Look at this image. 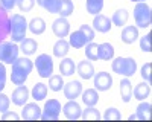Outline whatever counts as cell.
I'll use <instances>...</instances> for the list:
<instances>
[{
  "mask_svg": "<svg viewBox=\"0 0 152 122\" xmlns=\"http://www.w3.org/2000/svg\"><path fill=\"white\" fill-rule=\"evenodd\" d=\"M85 8L88 14L97 15L100 14V11L104 8V0H85Z\"/></svg>",
  "mask_w": 152,
  "mask_h": 122,
  "instance_id": "cell-30",
  "label": "cell"
},
{
  "mask_svg": "<svg viewBox=\"0 0 152 122\" xmlns=\"http://www.w3.org/2000/svg\"><path fill=\"white\" fill-rule=\"evenodd\" d=\"M76 72V64L72 58H64L59 63V73L62 76H72Z\"/></svg>",
  "mask_w": 152,
  "mask_h": 122,
  "instance_id": "cell-24",
  "label": "cell"
},
{
  "mask_svg": "<svg viewBox=\"0 0 152 122\" xmlns=\"http://www.w3.org/2000/svg\"><path fill=\"white\" fill-rule=\"evenodd\" d=\"M129 119H131V121H134V119H137V116H135V113H132V115L129 116Z\"/></svg>",
  "mask_w": 152,
  "mask_h": 122,
  "instance_id": "cell-47",
  "label": "cell"
},
{
  "mask_svg": "<svg viewBox=\"0 0 152 122\" xmlns=\"http://www.w3.org/2000/svg\"><path fill=\"white\" fill-rule=\"evenodd\" d=\"M26 79H28V75H26V73H23V72H20V70L12 69V72H11V81L14 82L15 85H21V84H24V82H26Z\"/></svg>",
  "mask_w": 152,
  "mask_h": 122,
  "instance_id": "cell-36",
  "label": "cell"
},
{
  "mask_svg": "<svg viewBox=\"0 0 152 122\" xmlns=\"http://www.w3.org/2000/svg\"><path fill=\"white\" fill-rule=\"evenodd\" d=\"M17 6L21 12H29L35 6V0H17Z\"/></svg>",
  "mask_w": 152,
  "mask_h": 122,
  "instance_id": "cell-38",
  "label": "cell"
},
{
  "mask_svg": "<svg viewBox=\"0 0 152 122\" xmlns=\"http://www.w3.org/2000/svg\"><path fill=\"white\" fill-rule=\"evenodd\" d=\"M62 113H64V116L70 121H76V119H81V105L76 102L75 99H69V102L62 107Z\"/></svg>",
  "mask_w": 152,
  "mask_h": 122,
  "instance_id": "cell-8",
  "label": "cell"
},
{
  "mask_svg": "<svg viewBox=\"0 0 152 122\" xmlns=\"http://www.w3.org/2000/svg\"><path fill=\"white\" fill-rule=\"evenodd\" d=\"M79 31L87 37L88 38V41H93V38H94V29L90 26V24H81V28H79Z\"/></svg>",
  "mask_w": 152,
  "mask_h": 122,
  "instance_id": "cell-41",
  "label": "cell"
},
{
  "mask_svg": "<svg viewBox=\"0 0 152 122\" xmlns=\"http://www.w3.org/2000/svg\"><path fill=\"white\" fill-rule=\"evenodd\" d=\"M120 96L123 102H129L132 98V84L129 81V78H123L120 81Z\"/></svg>",
  "mask_w": 152,
  "mask_h": 122,
  "instance_id": "cell-22",
  "label": "cell"
},
{
  "mask_svg": "<svg viewBox=\"0 0 152 122\" xmlns=\"http://www.w3.org/2000/svg\"><path fill=\"white\" fill-rule=\"evenodd\" d=\"M138 2H146V0H138Z\"/></svg>",
  "mask_w": 152,
  "mask_h": 122,
  "instance_id": "cell-49",
  "label": "cell"
},
{
  "mask_svg": "<svg viewBox=\"0 0 152 122\" xmlns=\"http://www.w3.org/2000/svg\"><path fill=\"white\" fill-rule=\"evenodd\" d=\"M20 46H17L14 41H0V63L3 64H12L18 58Z\"/></svg>",
  "mask_w": 152,
  "mask_h": 122,
  "instance_id": "cell-4",
  "label": "cell"
},
{
  "mask_svg": "<svg viewBox=\"0 0 152 122\" xmlns=\"http://www.w3.org/2000/svg\"><path fill=\"white\" fill-rule=\"evenodd\" d=\"M11 20V38L14 43H20L24 40L28 31V20L24 18L21 14H14L9 17Z\"/></svg>",
  "mask_w": 152,
  "mask_h": 122,
  "instance_id": "cell-2",
  "label": "cell"
},
{
  "mask_svg": "<svg viewBox=\"0 0 152 122\" xmlns=\"http://www.w3.org/2000/svg\"><path fill=\"white\" fill-rule=\"evenodd\" d=\"M62 92H64V96L67 99H76L82 93V84H81V81H70V82L64 84Z\"/></svg>",
  "mask_w": 152,
  "mask_h": 122,
  "instance_id": "cell-12",
  "label": "cell"
},
{
  "mask_svg": "<svg viewBox=\"0 0 152 122\" xmlns=\"http://www.w3.org/2000/svg\"><path fill=\"white\" fill-rule=\"evenodd\" d=\"M138 37H140V35H138V28L137 26H125L123 31H122L120 38L126 44H132L134 41H137Z\"/></svg>",
  "mask_w": 152,
  "mask_h": 122,
  "instance_id": "cell-17",
  "label": "cell"
},
{
  "mask_svg": "<svg viewBox=\"0 0 152 122\" xmlns=\"http://www.w3.org/2000/svg\"><path fill=\"white\" fill-rule=\"evenodd\" d=\"M151 34H146L145 37H142L140 38V49L143 52H146V54H151L152 52V49H151Z\"/></svg>",
  "mask_w": 152,
  "mask_h": 122,
  "instance_id": "cell-39",
  "label": "cell"
},
{
  "mask_svg": "<svg viewBox=\"0 0 152 122\" xmlns=\"http://www.w3.org/2000/svg\"><path fill=\"white\" fill-rule=\"evenodd\" d=\"M90 41H88V38L87 37L78 29V31H75V32H72L70 34V37H69V44H70V47H73V49H82V47H85V44H88Z\"/></svg>",
  "mask_w": 152,
  "mask_h": 122,
  "instance_id": "cell-16",
  "label": "cell"
},
{
  "mask_svg": "<svg viewBox=\"0 0 152 122\" xmlns=\"http://www.w3.org/2000/svg\"><path fill=\"white\" fill-rule=\"evenodd\" d=\"M38 43L34 38H24L23 41H20V51L24 55H34L37 52Z\"/></svg>",
  "mask_w": 152,
  "mask_h": 122,
  "instance_id": "cell-27",
  "label": "cell"
},
{
  "mask_svg": "<svg viewBox=\"0 0 152 122\" xmlns=\"http://www.w3.org/2000/svg\"><path fill=\"white\" fill-rule=\"evenodd\" d=\"M73 9H75V5L72 0H61V9H59V15L61 17H69L73 14Z\"/></svg>",
  "mask_w": 152,
  "mask_h": 122,
  "instance_id": "cell-35",
  "label": "cell"
},
{
  "mask_svg": "<svg viewBox=\"0 0 152 122\" xmlns=\"http://www.w3.org/2000/svg\"><path fill=\"white\" fill-rule=\"evenodd\" d=\"M111 26H113V23H111V20H110L107 15H104V14L94 15L93 26H91L94 31H97V32H100V34H107V32L111 31Z\"/></svg>",
  "mask_w": 152,
  "mask_h": 122,
  "instance_id": "cell-13",
  "label": "cell"
},
{
  "mask_svg": "<svg viewBox=\"0 0 152 122\" xmlns=\"http://www.w3.org/2000/svg\"><path fill=\"white\" fill-rule=\"evenodd\" d=\"M134 20L137 28L146 29L151 26L152 23V12H151V6L146 2H138L134 6Z\"/></svg>",
  "mask_w": 152,
  "mask_h": 122,
  "instance_id": "cell-3",
  "label": "cell"
},
{
  "mask_svg": "<svg viewBox=\"0 0 152 122\" xmlns=\"http://www.w3.org/2000/svg\"><path fill=\"white\" fill-rule=\"evenodd\" d=\"M5 84H6V67L3 63H0V92L5 89Z\"/></svg>",
  "mask_w": 152,
  "mask_h": 122,
  "instance_id": "cell-43",
  "label": "cell"
},
{
  "mask_svg": "<svg viewBox=\"0 0 152 122\" xmlns=\"http://www.w3.org/2000/svg\"><path fill=\"white\" fill-rule=\"evenodd\" d=\"M15 5H17V0H0V8H3L6 12L12 11V8Z\"/></svg>",
  "mask_w": 152,
  "mask_h": 122,
  "instance_id": "cell-42",
  "label": "cell"
},
{
  "mask_svg": "<svg viewBox=\"0 0 152 122\" xmlns=\"http://www.w3.org/2000/svg\"><path fill=\"white\" fill-rule=\"evenodd\" d=\"M31 95H32V98H34L37 102H38V101H44L46 96H47V85L43 84V82H37V84L34 85Z\"/></svg>",
  "mask_w": 152,
  "mask_h": 122,
  "instance_id": "cell-29",
  "label": "cell"
},
{
  "mask_svg": "<svg viewBox=\"0 0 152 122\" xmlns=\"http://www.w3.org/2000/svg\"><path fill=\"white\" fill-rule=\"evenodd\" d=\"M132 95L135 99L138 101H146V98H149L151 95V85L149 82H140V84H137L135 87L132 89Z\"/></svg>",
  "mask_w": 152,
  "mask_h": 122,
  "instance_id": "cell-19",
  "label": "cell"
},
{
  "mask_svg": "<svg viewBox=\"0 0 152 122\" xmlns=\"http://www.w3.org/2000/svg\"><path fill=\"white\" fill-rule=\"evenodd\" d=\"M76 72H78V75L82 78V79H91L94 76V67L91 64L90 60H82L78 63L76 66Z\"/></svg>",
  "mask_w": 152,
  "mask_h": 122,
  "instance_id": "cell-14",
  "label": "cell"
},
{
  "mask_svg": "<svg viewBox=\"0 0 152 122\" xmlns=\"http://www.w3.org/2000/svg\"><path fill=\"white\" fill-rule=\"evenodd\" d=\"M41 112L43 110L38 107L35 102H26L24 104V108L21 112V119L24 121H37V119H41Z\"/></svg>",
  "mask_w": 152,
  "mask_h": 122,
  "instance_id": "cell-9",
  "label": "cell"
},
{
  "mask_svg": "<svg viewBox=\"0 0 152 122\" xmlns=\"http://www.w3.org/2000/svg\"><path fill=\"white\" fill-rule=\"evenodd\" d=\"M28 28L34 35H41L46 31V21L41 17H34L29 23H28Z\"/></svg>",
  "mask_w": 152,
  "mask_h": 122,
  "instance_id": "cell-23",
  "label": "cell"
},
{
  "mask_svg": "<svg viewBox=\"0 0 152 122\" xmlns=\"http://www.w3.org/2000/svg\"><path fill=\"white\" fill-rule=\"evenodd\" d=\"M11 99H12V104L14 105H18V107L24 105L28 102V99H29V89L26 87V85H23V84L18 85V87L12 92Z\"/></svg>",
  "mask_w": 152,
  "mask_h": 122,
  "instance_id": "cell-11",
  "label": "cell"
},
{
  "mask_svg": "<svg viewBox=\"0 0 152 122\" xmlns=\"http://www.w3.org/2000/svg\"><path fill=\"white\" fill-rule=\"evenodd\" d=\"M2 119H3V121H8V119H14V121H18V119H21V116H18L17 113H14V112H11V110H8V112L2 113Z\"/></svg>",
  "mask_w": 152,
  "mask_h": 122,
  "instance_id": "cell-45",
  "label": "cell"
},
{
  "mask_svg": "<svg viewBox=\"0 0 152 122\" xmlns=\"http://www.w3.org/2000/svg\"><path fill=\"white\" fill-rule=\"evenodd\" d=\"M82 102L87 107H94L99 102V93L96 89H85L82 90Z\"/></svg>",
  "mask_w": 152,
  "mask_h": 122,
  "instance_id": "cell-20",
  "label": "cell"
},
{
  "mask_svg": "<svg viewBox=\"0 0 152 122\" xmlns=\"http://www.w3.org/2000/svg\"><path fill=\"white\" fill-rule=\"evenodd\" d=\"M131 2H132V3H138V0H131Z\"/></svg>",
  "mask_w": 152,
  "mask_h": 122,
  "instance_id": "cell-48",
  "label": "cell"
},
{
  "mask_svg": "<svg viewBox=\"0 0 152 122\" xmlns=\"http://www.w3.org/2000/svg\"><path fill=\"white\" fill-rule=\"evenodd\" d=\"M81 118H82L84 121H99L102 116H100L99 110H96L94 107H87L85 110H82Z\"/></svg>",
  "mask_w": 152,
  "mask_h": 122,
  "instance_id": "cell-34",
  "label": "cell"
},
{
  "mask_svg": "<svg viewBox=\"0 0 152 122\" xmlns=\"http://www.w3.org/2000/svg\"><path fill=\"white\" fill-rule=\"evenodd\" d=\"M151 102H146V101H142L140 104H138L137 110H135V116L137 119H140V121H148L151 119Z\"/></svg>",
  "mask_w": 152,
  "mask_h": 122,
  "instance_id": "cell-26",
  "label": "cell"
},
{
  "mask_svg": "<svg viewBox=\"0 0 152 122\" xmlns=\"http://www.w3.org/2000/svg\"><path fill=\"white\" fill-rule=\"evenodd\" d=\"M128 18H129V12H128V9L120 8V9H117V11L113 14V17H111V23H113V24H116V26H119V28H122V26H125V24L128 23Z\"/></svg>",
  "mask_w": 152,
  "mask_h": 122,
  "instance_id": "cell-21",
  "label": "cell"
},
{
  "mask_svg": "<svg viewBox=\"0 0 152 122\" xmlns=\"http://www.w3.org/2000/svg\"><path fill=\"white\" fill-rule=\"evenodd\" d=\"M11 35V20L8 12L0 8V41H5L6 37Z\"/></svg>",
  "mask_w": 152,
  "mask_h": 122,
  "instance_id": "cell-15",
  "label": "cell"
},
{
  "mask_svg": "<svg viewBox=\"0 0 152 122\" xmlns=\"http://www.w3.org/2000/svg\"><path fill=\"white\" fill-rule=\"evenodd\" d=\"M61 113V102L58 99H49L44 104V108L41 112V119L44 121H56Z\"/></svg>",
  "mask_w": 152,
  "mask_h": 122,
  "instance_id": "cell-6",
  "label": "cell"
},
{
  "mask_svg": "<svg viewBox=\"0 0 152 122\" xmlns=\"http://www.w3.org/2000/svg\"><path fill=\"white\" fill-rule=\"evenodd\" d=\"M35 67L37 72L41 78H50L53 75V60L47 54H41L38 55L35 60Z\"/></svg>",
  "mask_w": 152,
  "mask_h": 122,
  "instance_id": "cell-5",
  "label": "cell"
},
{
  "mask_svg": "<svg viewBox=\"0 0 152 122\" xmlns=\"http://www.w3.org/2000/svg\"><path fill=\"white\" fill-rule=\"evenodd\" d=\"M52 31L56 37L64 38V37H67L70 34V23L67 21L66 17H59L52 23Z\"/></svg>",
  "mask_w": 152,
  "mask_h": 122,
  "instance_id": "cell-10",
  "label": "cell"
},
{
  "mask_svg": "<svg viewBox=\"0 0 152 122\" xmlns=\"http://www.w3.org/2000/svg\"><path fill=\"white\" fill-rule=\"evenodd\" d=\"M69 51H70V44L64 38H59L53 46V55L58 57V58H64L69 54Z\"/></svg>",
  "mask_w": 152,
  "mask_h": 122,
  "instance_id": "cell-25",
  "label": "cell"
},
{
  "mask_svg": "<svg viewBox=\"0 0 152 122\" xmlns=\"http://www.w3.org/2000/svg\"><path fill=\"white\" fill-rule=\"evenodd\" d=\"M85 57L90 61H97L99 60V44L93 41L85 44Z\"/></svg>",
  "mask_w": 152,
  "mask_h": 122,
  "instance_id": "cell-31",
  "label": "cell"
},
{
  "mask_svg": "<svg viewBox=\"0 0 152 122\" xmlns=\"http://www.w3.org/2000/svg\"><path fill=\"white\" fill-rule=\"evenodd\" d=\"M111 69H113L114 73H117V75L131 78L137 72V63H135V60L131 58V57H119V58L113 60Z\"/></svg>",
  "mask_w": 152,
  "mask_h": 122,
  "instance_id": "cell-1",
  "label": "cell"
},
{
  "mask_svg": "<svg viewBox=\"0 0 152 122\" xmlns=\"http://www.w3.org/2000/svg\"><path fill=\"white\" fill-rule=\"evenodd\" d=\"M49 14H59L61 9V0H44L41 5Z\"/></svg>",
  "mask_w": 152,
  "mask_h": 122,
  "instance_id": "cell-33",
  "label": "cell"
},
{
  "mask_svg": "<svg viewBox=\"0 0 152 122\" xmlns=\"http://www.w3.org/2000/svg\"><path fill=\"white\" fill-rule=\"evenodd\" d=\"M43 2H44V0H35V3H37V5H40V6L43 5Z\"/></svg>",
  "mask_w": 152,
  "mask_h": 122,
  "instance_id": "cell-46",
  "label": "cell"
},
{
  "mask_svg": "<svg viewBox=\"0 0 152 122\" xmlns=\"http://www.w3.org/2000/svg\"><path fill=\"white\" fill-rule=\"evenodd\" d=\"M142 78L146 82L151 81V63H146V64L142 66Z\"/></svg>",
  "mask_w": 152,
  "mask_h": 122,
  "instance_id": "cell-44",
  "label": "cell"
},
{
  "mask_svg": "<svg viewBox=\"0 0 152 122\" xmlns=\"http://www.w3.org/2000/svg\"><path fill=\"white\" fill-rule=\"evenodd\" d=\"M9 105H11V98L6 96L5 93H0V113L8 112Z\"/></svg>",
  "mask_w": 152,
  "mask_h": 122,
  "instance_id": "cell-40",
  "label": "cell"
},
{
  "mask_svg": "<svg viewBox=\"0 0 152 122\" xmlns=\"http://www.w3.org/2000/svg\"><path fill=\"white\" fill-rule=\"evenodd\" d=\"M64 87V79L62 75H52L49 78V89L52 92H61Z\"/></svg>",
  "mask_w": 152,
  "mask_h": 122,
  "instance_id": "cell-32",
  "label": "cell"
},
{
  "mask_svg": "<svg viewBox=\"0 0 152 122\" xmlns=\"http://www.w3.org/2000/svg\"><path fill=\"white\" fill-rule=\"evenodd\" d=\"M114 58V47L110 43H100L99 44V60L110 61Z\"/></svg>",
  "mask_w": 152,
  "mask_h": 122,
  "instance_id": "cell-28",
  "label": "cell"
},
{
  "mask_svg": "<svg viewBox=\"0 0 152 122\" xmlns=\"http://www.w3.org/2000/svg\"><path fill=\"white\" fill-rule=\"evenodd\" d=\"M12 66V69H15V70H20V72H23V73H26V75L29 76V73L32 72V69H34V63L29 60V58H26V57H23V58H17L14 63L11 64Z\"/></svg>",
  "mask_w": 152,
  "mask_h": 122,
  "instance_id": "cell-18",
  "label": "cell"
},
{
  "mask_svg": "<svg viewBox=\"0 0 152 122\" xmlns=\"http://www.w3.org/2000/svg\"><path fill=\"white\" fill-rule=\"evenodd\" d=\"M94 89L97 92H107L111 89L113 85V78L108 72H99V73H94Z\"/></svg>",
  "mask_w": 152,
  "mask_h": 122,
  "instance_id": "cell-7",
  "label": "cell"
},
{
  "mask_svg": "<svg viewBox=\"0 0 152 122\" xmlns=\"http://www.w3.org/2000/svg\"><path fill=\"white\" fill-rule=\"evenodd\" d=\"M104 119L105 121H120L122 119V113H120V110H117L116 107H110V108L105 110Z\"/></svg>",
  "mask_w": 152,
  "mask_h": 122,
  "instance_id": "cell-37",
  "label": "cell"
}]
</instances>
